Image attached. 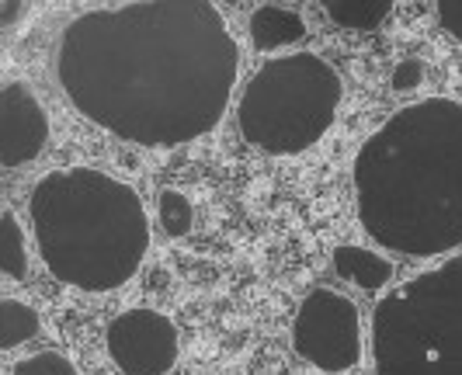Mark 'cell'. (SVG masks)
I'll list each match as a JSON object with an SVG mask.
<instances>
[{
	"mask_svg": "<svg viewBox=\"0 0 462 375\" xmlns=\"http://www.w3.org/2000/svg\"><path fill=\"white\" fill-rule=\"evenodd\" d=\"M244 52L208 0H143L91 7L56 39V84L108 136L143 150H178L230 112Z\"/></svg>",
	"mask_w": 462,
	"mask_h": 375,
	"instance_id": "1",
	"label": "cell"
},
{
	"mask_svg": "<svg viewBox=\"0 0 462 375\" xmlns=\"http://www.w3.org/2000/svg\"><path fill=\"white\" fill-rule=\"evenodd\" d=\"M362 233L414 261L462 251V101L420 97L372 129L351 160Z\"/></svg>",
	"mask_w": 462,
	"mask_h": 375,
	"instance_id": "2",
	"label": "cell"
},
{
	"mask_svg": "<svg viewBox=\"0 0 462 375\" xmlns=\"http://www.w3.org/2000/svg\"><path fill=\"white\" fill-rule=\"evenodd\" d=\"M35 251L60 285L112 296L150 254V212L129 181L101 167H56L28 195Z\"/></svg>",
	"mask_w": 462,
	"mask_h": 375,
	"instance_id": "3",
	"label": "cell"
},
{
	"mask_svg": "<svg viewBox=\"0 0 462 375\" xmlns=\"http://www.w3.org/2000/svg\"><path fill=\"white\" fill-rule=\"evenodd\" d=\"M369 344L375 375H462V251L375 299Z\"/></svg>",
	"mask_w": 462,
	"mask_h": 375,
	"instance_id": "4",
	"label": "cell"
},
{
	"mask_svg": "<svg viewBox=\"0 0 462 375\" xmlns=\"http://www.w3.org/2000/svg\"><path fill=\"white\" fill-rule=\"evenodd\" d=\"M345 77L320 52L296 49L261 63L240 91L236 122L247 146L268 157H300L334 129Z\"/></svg>",
	"mask_w": 462,
	"mask_h": 375,
	"instance_id": "5",
	"label": "cell"
},
{
	"mask_svg": "<svg viewBox=\"0 0 462 375\" xmlns=\"http://www.w3.org/2000/svg\"><path fill=\"white\" fill-rule=\"evenodd\" d=\"M292 348L317 372H355L365 358V324L358 303L337 288L306 292L292 320Z\"/></svg>",
	"mask_w": 462,
	"mask_h": 375,
	"instance_id": "6",
	"label": "cell"
},
{
	"mask_svg": "<svg viewBox=\"0 0 462 375\" xmlns=\"http://www.w3.org/2000/svg\"><path fill=\"white\" fill-rule=\"evenodd\" d=\"M105 348L122 375H171L181 358V334L167 313L133 306L108 324Z\"/></svg>",
	"mask_w": 462,
	"mask_h": 375,
	"instance_id": "7",
	"label": "cell"
},
{
	"mask_svg": "<svg viewBox=\"0 0 462 375\" xmlns=\"http://www.w3.org/2000/svg\"><path fill=\"white\" fill-rule=\"evenodd\" d=\"M49 142V115L42 97L24 80H7L0 91V160L7 170L28 167Z\"/></svg>",
	"mask_w": 462,
	"mask_h": 375,
	"instance_id": "8",
	"label": "cell"
},
{
	"mask_svg": "<svg viewBox=\"0 0 462 375\" xmlns=\"http://www.w3.org/2000/svg\"><path fill=\"white\" fill-rule=\"evenodd\" d=\"M330 264L337 271V279L355 285L358 292H369V296H383L393 281V261L372 247H362V243H337L334 254H330Z\"/></svg>",
	"mask_w": 462,
	"mask_h": 375,
	"instance_id": "9",
	"label": "cell"
},
{
	"mask_svg": "<svg viewBox=\"0 0 462 375\" xmlns=\"http://www.w3.org/2000/svg\"><path fill=\"white\" fill-rule=\"evenodd\" d=\"M247 35H251L257 52H282V49L300 46L302 39L310 35V28H306V18L296 7H289V4H261V7L251 11Z\"/></svg>",
	"mask_w": 462,
	"mask_h": 375,
	"instance_id": "10",
	"label": "cell"
},
{
	"mask_svg": "<svg viewBox=\"0 0 462 375\" xmlns=\"http://www.w3.org/2000/svg\"><path fill=\"white\" fill-rule=\"evenodd\" d=\"M39 334H42V316L35 306L14 299V296L0 299V352L22 348L28 341H35Z\"/></svg>",
	"mask_w": 462,
	"mask_h": 375,
	"instance_id": "11",
	"label": "cell"
},
{
	"mask_svg": "<svg viewBox=\"0 0 462 375\" xmlns=\"http://www.w3.org/2000/svg\"><path fill=\"white\" fill-rule=\"evenodd\" d=\"M324 14L347 32H375L393 14V0H327Z\"/></svg>",
	"mask_w": 462,
	"mask_h": 375,
	"instance_id": "12",
	"label": "cell"
},
{
	"mask_svg": "<svg viewBox=\"0 0 462 375\" xmlns=\"http://www.w3.org/2000/svg\"><path fill=\"white\" fill-rule=\"evenodd\" d=\"M28 236H24L22 219L14 209H0V268L7 281H24L28 279Z\"/></svg>",
	"mask_w": 462,
	"mask_h": 375,
	"instance_id": "13",
	"label": "cell"
},
{
	"mask_svg": "<svg viewBox=\"0 0 462 375\" xmlns=\"http://www.w3.org/2000/svg\"><path fill=\"white\" fill-rule=\"evenodd\" d=\"M157 219H161V230L174 240L191 233L195 226V209H191V198L178 188H163L157 195Z\"/></svg>",
	"mask_w": 462,
	"mask_h": 375,
	"instance_id": "14",
	"label": "cell"
},
{
	"mask_svg": "<svg viewBox=\"0 0 462 375\" xmlns=\"http://www.w3.org/2000/svg\"><path fill=\"white\" fill-rule=\"evenodd\" d=\"M7 375H77V365H73V358H67L63 352L42 348V352L18 358Z\"/></svg>",
	"mask_w": 462,
	"mask_h": 375,
	"instance_id": "15",
	"label": "cell"
},
{
	"mask_svg": "<svg viewBox=\"0 0 462 375\" xmlns=\"http://www.w3.org/2000/svg\"><path fill=\"white\" fill-rule=\"evenodd\" d=\"M424 80H428V67H424V59L407 56V59H400L393 70H390V91L393 94H414V91L424 87Z\"/></svg>",
	"mask_w": 462,
	"mask_h": 375,
	"instance_id": "16",
	"label": "cell"
},
{
	"mask_svg": "<svg viewBox=\"0 0 462 375\" xmlns=\"http://www.w3.org/2000/svg\"><path fill=\"white\" fill-rule=\"evenodd\" d=\"M435 18H439L441 32L462 46V0H439L435 4Z\"/></svg>",
	"mask_w": 462,
	"mask_h": 375,
	"instance_id": "17",
	"label": "cell"
},
{
	"mask_svg": "<svg viewBox=\"0 0 462 375\" xmlns=\"http://www.w3.org/2000/svg\"><path fill=\"white\" fill-rule=\"evenodd\" d=\"M24 11H28V4H14V0H4V7H0V14H4V32H11L14 22H22Z\"/></svg>",
	"mask_w": 462,
	"mask_h": 375,
	"instance_id": "18",
	"label": "cell"
}]
</instances>
